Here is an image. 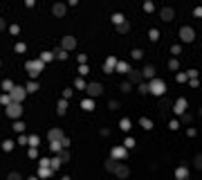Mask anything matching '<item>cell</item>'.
Segmentation results:
<instances>
[{
    "mask_svg": "<svg viewBox=\"0 0 202 180\" xmlns=\"http://www.w3.org/2000/svg\"><path fill=\"white\" fill-rule=\"evenodd\" d=\"M43 65H45L43 61H27L25 68H27V72H29V77H36V74L43 70Z\"/></svg>",
    "mask_w": 202,
    "mask_h": 180,
    "instance_id": "3",
    "label": "cell"
},
{
    "mask_svg": "<svg viewBox=\"0 0 202 180\" xmlns=\"http://www.w3.org/2000/svg\"><path fill=\"white\" fill-rule=\"evenodd\" d=\"M50 176H52L50 169H40V178H50Z\"/></svg>",
    "mask_w": 202,
    "mask_h": 180,
    "instance_id": "37",
    "label": "cell"
},
{
    "mask_svg": "<svg viewBox=\"0 0 202 180\" xmlns=\"http://www.w3.org/2000/svg\"><path fill=\"white\" fill-rule=\"evenodd\" d=\"M74 48H77V38H74V36H65V38H63V50H74Z\"/></svg>",
    "mask_w": 202,
    "mask_h": 180,
    "instance_id": "8",
    "label": "cell"
},
{
    "mask_svg": "<svg viewBox=\"0 0 202 180\" xmlns=\"http://www.w3.org/2000/svg\"><path fill=\"white\" fill-rule=\"evenodd\" d=\"M50 164H52V169H59V167L63 164V162H61V158H54V160L50 162Z\"/></svg>",
    "mask_w": 202,
    "mask_h": 180,
    "instance_id": "29",
    "label": "cell"
},
{
    "mask_svg": "<svg viewBox=\"0 0 202 180\" xmlns=\"http://www.w3.org/2000/svg\"><path fill=\"white\" fill-rule=\"evenodd\" d=\"M128 30H130L128 23H121V25H117V32H119V34H124V32H128Z\"/></svg>",
    "mask_w": 202,
    "mask_h": 180,
    "instance_id": "23",
    "label": "cell"
},
{
    "mask_svg": "<svg viewBox=\"0 0 202 180\" xmlns=\"http://www.w3.org/2000/svg\"><path fill=\"white\" fill-rule=\"evenodd\" d=\"M119 126H121V131H130V119H128V117H124V119L119 122Z\"/></svg>",
    "mask_w": 202,
    "mask_h": 180,
    "instance_id": "19",
    "label": "cell"
},
{
    "mask_svg": "<svg viewBox=\"0 0 202 180\" xmlns=\"http://www.w3.org/2000/svg\"><path fill=\"white\" fill-rule=\"evenodd\" d=\"M173 110H175L177 115H182L184 110H187V99H177V101H175V108H173Z\"/></svg>",
    "mask_w": 202,
    "mask_h": 180,
    "instance_id": "14",
    "label": "cell"
},
{
    "mask_svg": "<svg viewBox=\"0 0 202 180\" xmlns=\"http://www.w3.org/2000/svg\"><path fill=\"white\" fill-rule=\"evenodd\" d=\"M65 108H67V101L63 99V101H59V115H63L65 113Z\"/></svg>",
    "mask_w": 202,
    "mask_h": 180,
    "instance_id": "26",
    "label": "cell"
},
{
    "mask_svg": "<svg viewBox=\"0 0 202 180\" xmlns=\"http://www.w3.org/2000/svg\"><path fill=\"white\" fill-rule=\"evenodd\" d=\"M159 16H162V20H173V16H175V11H173L171 7H164L159 11Z\"/></svg>",
    "mask_w": 202,
    "mask_h": 180,
    "instance_id": "10",
    "label": "cell"
},
{
    "mask_svg": "<svg viewBox=\"0 0 202 180\" xmlns=\"http://www.w3.org/2000/svg\"><path fill=\"white\" fill-rule=\"evenodd\" d=\"M9 97H11V101H14V104H20V101L27 97V90L20 88V86H14V90L9 92Z\"/></svg>",
    "mask_w": 202,
    "mask_h": 180,
    "instance_id": "2",
    "label": "cell"
},
{
    "mask_svg": "<svg viewBox=\"0 0 202 180\" xmlns=\"http://www.w3.org/2000/svg\"><path fill=\"white\" fill-rule=\"evenodd\" d=\"M112 158H115V160H124V158H126V149H124V146L112 149Z\"/></svg>",
    "mask_w": 202,
    "mask_h": 180,
    "instance_id": "13",
    "label": "cell"
},
{
    "mask_svg": "<svg viewBox=\"0 0 202 180\" xmlns=\"http://www.w3.org/2000/svg\"><path fill=\"white\" fill-rule=\"evenodd\" d=\"M130 88H132L130 83H121V90H124V92H130Z\"/></svg>",
    "mask_w": 202,
    "mask_h": 180,
    "instance_id": "43",
    "label": "cell"
},
{
    "mask_svg": "<svg viewBox=\"0 0 202 180\" xmlns=\"http://www.w3.org/2000/svg\"><path fill=\"white\" fill-rule=\"evenodd\" d=\"M38 142H40V140H38V135H32V137H29V144H32V149H36V146H38Z\"/></svg>",
    "mask_w": 202,
    "mask_h": 180,
    "instance_id": "27",
    "label": "cell"
},
{
    "mask_svg": "<svg viewBox=\"0 0 202 180\" xmlns=\"http://www.w3.org/2000/svg\"><path fill=\"white\" fill-rule=\"evenodd\" d=\"M130 81H132V83H142V81H144V72L130 70Z\"/></svg>",
    "mask_w": 202,
    "mask_h": 180,
    "instance_id": "15",
    "label": "cell"
},
{
    "mask_svg": "<svg viewBox=\"0 0 202 180\" xmlns=\"http://www.w3.org/2000/svg\"><path fill=\"white\" fill-rule=\"evenodd\" d=\"M56 59H61V61L67 59V52H65V50H56Z\"/></svg>",
    "mask_w": 202,
    "mask_h": 180,
    "instance_id": "28",
    "label": "cell"
},
{
    "mask_svg": "<svg viewBox=\"0 0 202 180\" xmlns=\"http://www.w3.org/2000/svg\"><path fill=\"white\" fill-rule=\"evenodd\" d=\"M159 38V32L157 30H151V41H157Z\"/></svg>",
    "mask_w": 202,
    "mask_h": 180,
    "instance_id": "41",
    "label": "cell"
},
{
    "mask_svg": "<svg viewBox=\"0 0 202 180\" xmlns=\"http://www.w3.org/2000/svg\"><path fill=\"white\" fill-rule=\"evenodd\" d=\"M175 178L177 180H187L189 178V169H187V167H177V169H175Z\"/></svg>",
    "mask_w": 202,
    "mask_h": 180,
    "instance_id": "11",
    "label": "cell"
},
{
    "mask_svg": "<svg viewBox=\"0 0 202 180\" xmlns=\"http://www.w3.org/2000/svg\"><path fill=\"white\" fill-rule=\"evenodd\" d=\"M139 124H142V126H144L146 131H151V129H153V122L148 119V117H142V119H139Z\"/></svg>",
    "mask_w": 202,
    "mask_h": 180,
    "instance_id": "18",
    "label": "cell"
},
{
    "mask_svg": "<svg viewBox=\"0 0 202 180\" xmlns=\"http://www.w3.org/2000/svg\"><path fill=\"white\" fill-rule=\"evenodd\" d=\"M50 149L54 151V153H59L61 151V142H50Z\"/></svg>",
    "mask_w": 202,
    "mask_h": 180,
    "instance_id": "25",
    "label": "cell"
},
{
    "mask_svg": "<svg viewBox=\"0 0 202 180\" xmlns=\"http://www.w3.org/2000/svg\"><path fill=\"white\" fill-rule=\"evenodd\" d=\"M2 88H5V90H9V92H11V90H14V83H11V81L7 79V81H2Z\"/></svg>",
    "mask_w": 202,
    "mask_h": 180,
    "instance_id": "30",
    "label": "cell"
},
{
    "mask_svg": "<svg viewBox=\"0 0 202 180\" xmlns=\"http://www.w3.org/2000/svg\"><path fill=\"white\" fill-rule=\"evenodd\" d=\"M22 129H25V124H22V122L18 119V122H16V124H14V131L18 133V131H22Z\"/></svg>",
    "mask_w": 202,
    "mask_h": 180,
    "instance_id": "32",
    "label": "cell"
},
{
    "mask_svg": "<svg viewBox=\"0 0 202 180\" xmlns=\"http://www.w3.org/2000/svg\"><path fill=\"white\" fill-rule=\"evenodd\" d=\"M153 74H155V70H153V68H151V65H148V68H146V70H144V77H153Z\"/></svg>",
    "mask_w": 202,
    "mask_h": 180,
    "instance_id": "35",
    "label": "cell"
},
{
    "mask_svg": "<svg viewBox=\"0 0 202 180\" xmlns=\"http://www.w3.org/2000/svg\"><path fill=\"white\" fill-rule=\"evenodd\" d=\"M195 167H198V169H202V155H195Z\"/></svg>",
    "mask_w": 202,
    "mask_h": 180,
    "instance_id": "42",
    "label": "cell"
},
{
    "mask_svg": "<svg viewBox=\"0 0 202 180\" xmlns=\"http://www.w3.org/2000/svg\"><path fill=\"white\" fill-rule=\"evenodd\" d=\"M124 144H126V146H124V149H130V146H135V140H132V137H128V140H126Z\"/></svg>",
    "mask_w": 202,
    "mask_h": 180,
    "instance_id": "36",
    "label": "cell"
},
{
    "mask_svg": "<svg viewBox=\"0 0 202 180\" xmlns=\"http://www.w3.org/2000/svg\"><path fill=\"white\" fill-rule=\"evenodd\" d=\"M0 101H2V104H7V106H9V104H11V97H9V95H2V97H0Z\"/></svg>",
    "mask_w": 202,
    "mask_h": 180,
    "instance_id": "38",
    "label": "cell"
},
{
    "mask_svg": "<svg viewBox=\"0 0 202 180\" xmlns=\"http://www.w3.org/2000/svg\"><path fill=\"white\" fill-rule=\"evenodd\" d=\"M29 180H38V178H36V176H32V178H29Z\"/></svg>",
    "mask_w": 202,
    "mask_h": 180,
    "instance_id": "47",
    "label": "cell"
},
{
    "mask_svg": "<svg viewBox=\"0 0 202 180\" xmlns=\"http://www.w3.org/2000/svg\"><path fill=\"white\" fill-rule=\"evenodd\" d=\"M85 90H88V95H90V97H99L101 92H103V86L94 81V83H88V86H85Z\"/></svg>",
    "mask_w": 202,
    "mask_h": 180,
    "instance_id": "6",
    "label": "cell"
},
{
    "mask_svg": "<svg viewBox=\"0 0 202 180\" xmlns=\"http://www.w3.org/2000/svg\"><path fill=\"white\" fill-rule=\"evenodd\" d=\"M7 115H9L11 119H18L20 115H22V106H20V104H14V101H11L9 106H7Z\"/></svg>",
    "mask_w": 202,
    "mask_h": 180,
    "instance_id": "5",
    "label": "cell"
},
{
    "mask_svg": "<svg viewBox=\"0 0 202 180\" xmlns=\"http://www.w3.org/2000/svg\"><path fill=\"white\" fill-rule=\"evenodd\" d=\"M7 180H22V178H20V173H16V171H11V173H9V178H7Z\"/></svg>",
    "mask_w": 202,
    "mask_h": 180,
    "instance_id": "33",
    "label": "cell"
},
{
    "mask_svg": "<svg viewBox=\"0 0 202 180\" xmlns=\"http://www.w3.org/2000/svg\"><path fill=\"white\" fill-rule=\"evenodd\" d=\"M115 173H117L119 178H128V173H130V171H128V167H126L124 162H119V164H117V169H115Z\"/></svg>",
    "mask_w": 202,
    "mask_h": 180,
    "instance_id": "9",
    "label": "cell"
},
{
    "mask_svg": "<svg viewBox=\"0 0 202 180\" xmlns=\"http://www.w3.org/2000/svg\"><path fill=\"white\" fill-rule=\"evenodd\" d=\"M142 56H144L142 50H132V59H142Z\"/></svg>",
    "mask_w": 202,
    "mask_h": 180,
    "instance_id": "34",
    "label": "cell"
},
{
    "mask_svg": "<svg viewBox=\"0 0 202 180\" xmlns=\"http://www.w3.org/2000/svg\"><path fill=\"white\" fill-rule=\"evenodd\" d=\"M193 14H195V16H202V7H198V9L193 11Z\"/></svg>",
    "mask_w": 202,
    "mask_h": 180,
    "instance_id": "45",
    "label": "cell"
},
{
    "mask_svg": "<svg viewBox=\"0 0 202 180\" xmlns=\"http://www.w3.org/2000/svg\"><path fill=\"white\" fill-rule=\"evenodd\" d=\"M83 110H94V101L92 99H83Z\"/></svg>",
    "mask_w": 202,
    "mask_h": 180,
    "instance_id": "20",
    "label": "cell"
},
{
    "mask_svg": "<svg viewBox=\"0 0 202 180\" xmlns=\"http://www.w3.org/2000/svg\"><path fill=\"white\" fill-rule=\"evenodd\" d=\"M25 90H27V92H36V90H38V83H34V81H32V83H29V86H27V88H25Z\"/></svg>",
    "mask_w": 202,
    "mask_h": 180,
    "instance_id": "31",
    "label": "cell"
},
{
    "mask_svg": "<svg viewBox=\"0 0 202 180\" xmlns=\"http://www.w3.org/2000/svg\"><path fill=\"white\" fill-rule=\"evenodd\" d=\"M115 68H117V59H115V56H110V59L103 63V70H106V72H112Z\"/></svg>",
    "mask_w": 202,
    "mask_h": 180,
    "instance_id": "12",
    "label": "cell"
},
{
    "mask_svg": "<svg viewBox=\"0 0 202 180\" xmlns=\"http://www.w3.org/2000/svg\"><path fill=\"white\" fill-rule=\"evenodd\" d=\"M11 146H14V142H9V140L2 142V149H5V151H11Z\"/></svg>",
    "mask_w": 202,
    "mask_h": 180,
    "instance_id": "40",
    "label": "cell"
},
{
    "mask_svg": "<svg viewBox=\"0 0 202 180\" xmlns=\"http://www.w3.org/2000/svg\"><path fill=\"white\" fill-rule=\"evenodd\" d=\"M47 137H50V142H61L65 135H63V131H61V129H52V131L47 133Z\"/></svg>",
    "mask_w": 202,
    "mask_h": 180,
    "instance_id": "7",
    "label": "cell"
},
{
    "mask_svg": "<svg viewBox=\"0 0 202 180\" xmlns=\"http://www.w3.org/2000/svg\"><path fill=\"white\" fill-rule=\"evenodd\" d=\"M52 59H54V54H52V52H43V56H40V61H43V63H50Z\"/></svg>",
    "mask_w": 202,
    "mask_h": 180,
    "instance_id": "22",
    "label": "cell"
},
{
    "mask_svg": "<svg viewBox=\"0 0 202 180\" xmlns=\"http://www.w3.org/2000/svg\"><path fill=\"white\" fill-rule=\"evenodd\" d=\"M112 23H115V25H121V23H124V16H121V14H115V16H112Z\"/></svg>",
    "mask_w": 202,
    "mask_h": 180,
    "instance_id": "24",
    "label": "cell"
},
{
    "mask_svg": "<svg viewBox=\"0 0 202 180\" xmlns=\"http://www.w3.org/2000/svg\"><path fill=\"white\" fill-rule=\"evenodd\" d=\"M117 164H119L117 160H108V162H106V169H108V171H115V169H117Z\"/></svg>",
    "mask_w": 202,
    "mask_h": 180,
    "instance_id": "21",
    "label": "cell"
},
{
    "mask_svg": "<svg viewBox=\"0 0 202 180\" xmlns=\"http://www.w3.org/2000/svg\"><path fill=\"white\" fill-rule=\"evenodd\" d=\"M117 72H124V74H130V65L128 63H124V61H117V68H115Z\"/></svg>",
    "mask_w": 202,
    "mask_h": 180,
    "instance_id": "16",
    "label": "cell"
},
{
    "mask_svg": "<svg viewBox=\"0 0 202 180\" xmlns=\"http://www.w3.org/2000/svg\"><path fill=\"white\" fill-rule=\"evenodd\" d=\"M61 146L67 149V146H70V140H67V137H63V140H61Z\"/></svg>",
    "mask_w": 202,
    "mask_h": 180,
    "instance_id": "44",
    "label": "cell"
},
{
    "mask_svg": "<svg viewBox=\"0 0 202 180\" xmlns=\"http://www.w3.org/2000/svg\"><path fill=\"white\" fill-rule=\"evenodd\" d=\"M2 30H5V20L0 18V32H2Z\"/></svg>",
    "mask_w": 202,
    "mask_h": 180,
    "instance_id": "46",
    "label": "cell"
},
{
    "mask_svg": "<svg viewBox=\"0 0 202 180\" xmlns=\"http://www.w3.org/2000/svg\"><path fill=\"white\" fill-rule=\"evenodd\" d=\"M52 11H54L56 16H63V14H65V5H61V2L54 5V7H52Z\"/></svg>",
    "mask_w": 202,
    "mask_h": 180,
    "instance_id": "17",
    "label": "cell"
},
{
    "mask_svg": "<svg viewBox=\"0 0 202 180\" xmlns=\"http://www.w3.org/2000/svg\"><path fill=\"white\" fill-rule=\"evenodd\" d=\"M139 92H142V95H146V92H148V83H139Z\"/></svg>",
    "mask_w": 202,
    "mask_h": 180,
    "instance_id": "39",
    "label": "cell"
},
{
    "mask_svg": "<svg viewBox=\"0 0 202 180\" xmlns=\"http://www.w3.org/2000/svg\"><path fill=\"white\" fill-rule=\"evenodd\" d=\"M193 38H195V32H193V27L184 25L182 30H180V41H184V43H191Z\"/></svg>",
    "mask_w": 202,
    "mask_h": 180,
    "instance_id": "4",
    "label": "cell"
},
{
    "mask_svg": "<svg viewBox=\"0 0 202 180\" xmlns=\"http://www.w3.org/2000/svg\"><path fill=\"white\" fill-rule=\"evenodd\" d=\"M148 92H153V95H157V97H162L166 92V83L162 79H153L151 83H148Z\"/></svg>",
    "mask_w": 202,
    "mask_h": 180,
    "instance_id": "1",
    "label": "cell"
}]
</instances>
